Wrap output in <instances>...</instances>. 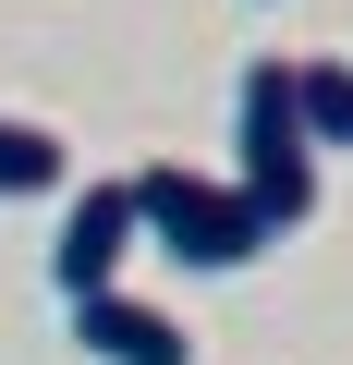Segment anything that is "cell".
Instances as JSON below:
<instances>
[{"label":"cell","mask_w":353,"mask_h":365,"mask_svg":"<svg viewBox=\"0 0 353 365\" xmlns=\"http://www.w3.org/2000/svg\"><path fill=\"white\" fill-rule=\"evenodd\" d=\"M232 195L256 207L268 244L317 220V146L292 122V61H244V86H232Z\"/></svg>","instance_id":"obj_1"},{"label":"cell","mask_w":353,"mask_h":365,"mask_svg":"<svg viewBox=\"0 0 353 365\" xmlns=\"http://www.w3.org/2000/svg\"><path fill=\"white\" fill-rule=\"evenodd\" d=\"M134 232L158 244V256H183V268H256L268 256V232H256V207L232 195L220 170H183V158H158V170H134Z\"/></svg>","instance_id":"obj_2"},{"label":"cell","mask_w":353,"mask_h":365,"mask_svg":"<svg viewBox=\"0 0 353 365\" xmlns=\"http://www.w3.org/2000/svg\"><path fill=\"white\" fill-rule=\"evenodd\" d=\"M134 244H146V232H134V182H86V195L61 207V244H49V280H61V304H73V292H110Z\"/></svg>","instance_id":"obj_3"},{"label":"cell","mask_w":353,"mask_h":365,"mask_svg":"<svg viewBox=\"0 0 353 365\" xmlns=\"http://www.w3.org/2000/svg\"><path fill=\"white\" fill-rule=\"evenodd\" d=\"M73 341H86V365H195V341H183V317H158L146 292H73Z\"/></svg>","instance_id":"obj_4"},{"label":"cell","mask_w":353,"mask_h":365,"mask_svg":"<svg viewBox=\"0 0 353 365\" xmlns=\"http://www.w3.org/2000/svg\"><path fill=\"white\" fill-rule=\"evenodd\" d=\"M292 122L305 146H353V61H292Z\"/></svg>","instance_id":"obj_5"},{"label":"cell","mask_w":353,"mask_h":365,"mask_svg":"<svg viewBox=\"0 0 353 365\" xmlns=\"http://www.w3.org/2000/svg\"><path fill=\"white\" fill-rule=\"evenodd\" d=\"M73 182V146L49 122H0V195H61Z\"/></svg>","instance_id":"obj_6"}]
</instances>
